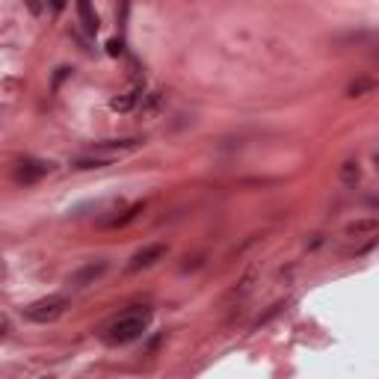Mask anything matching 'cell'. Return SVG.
Masks as SVG:
<instances>
[{"mask_svg": "<svg viewBox=\"0 0 379 379\" xmlns=\"http://www.w3.org/2000/svg\"><path fill=\"white\" fill-rule=\"evenodd\" d=\"M139 214H142V205H130V207H128V211L122 214V216H113V220H104L101 225H104V229H125V225H128V222H134Z\"/></svg>", "mask_w": 379, "mask_h": 379, "instance_id": "30bf717a", "label": "cell"}, {"mask_svg": "<svg viewBox=\"0 0 379 379\" xmlns=\"http://www.w3.org/2000/svg\"><path fill=\"white\" fill-rule=\"evenodd\" d=\"M148 323H151V308H146V306L128 308V311H122L116 320H110V326L104 329V341L113 347L130 344V341H137L142 332L148 329Z\"/></svg>", "mask_w": 379, "mask_h": 379, "instance_id": "6da1fadb", "label": "cell"}, {"mask_svg": "<svg viewBox=\"0 0 379 379\" xmlns=\"http://www.w3.org/2000/svg\"><path fill=\"white\" fill-rule=\"evenodd\" d=\"M137 98H139V92H128V95H122V98H113V101H110V107H113V110H119V113H125V110L134 107Z\"/></svg>", "mask_w": 379, "mask_h": 379, "instance_id": "7c38bea8", "label": "cell"}, {"mask_svg": "<svg viewBox=\"0 0 379 379\" xmlns=\"http://www.w3.org/2000/svg\"><path fill=\"white\" fill-rule=\"evenodd\" d=\"M376 169H379V154H376Z\"/></svg>", "mask_w": 379, "mask_h": 379, "instance_id": "2e32d148", "label": "cell"}, {"mask_svg": "<svg viewBox=\"0 0 379 379\" xmlns=\"http://www.w3.org/2000/svg\"><path fill=\"white\" fill-rule=\"evenodd\" d=\"M54 172V163H47V160H36V157H24L18 160L15 169H12V178L18 184L30 187V184H39L42 178H47Z\"/></svg>", "mask_w": 379, "mask_h": 379, "instance_id": "3957f363", "label": "cell"}, {"mask_svg": "<svg viewBox=\"0 0 379 379\" xmlns=\"http://www.w3.org/2000/svg\"><path fill=\"white\" fill-rule=\"evenodd\" d=\"M78 12H80V24H83V30L87 33H98V15H95V6H92V0H78Z\"/></svg>", "mask_w": 379, "mask_h": 379, "instance_id": "ba28073f", "label": "cell"}, {"mask_svg": "<svg viewBox=\"0 0 379 379\" xmlns=\"http://www.w3.org/2000/svg\"><path fill=\"white\" fill-rule=\"evenodd\" d=\"M282 308H284V302H276V306H270L267 314H261V317H258V326H264V323H267V320H273V317H276Z\"/></svg>", "mask_w": 379, "mask_h": 379, "instance_id": "4fadbf2b", "label": "cell"}, {"mask_svg": "<svg viewBox=\"0 0 379 379\" xmlns=\"http://www.w3.org/2000/svg\"><path fill=\"white\" fill-rule=\"evenodd\" d=\"M24 3H27V6H30V9H33V12H42L45 0H24Z\"/></svg>", "mask_w": 379, "mask_h": 379, "instance_id": "5bb4252c", "label": "cell"}, {"mask_svg": "<svg viewBox=\"0 0 379 379\" xmlns=\"http://www.w3.org/2000/svg\"><path fill=\"white\" fill-rule=\"evenodd\" d=\"M166 246L163 243H148V246H142V249L130 258V264H128V270L130 273H139V270H148V267H154L157 261H163L166 258Z\"/></svg>", "mask_w": 379, "mask_h": 379, "instance_id": "277c9868", "label": "cell"}, {"mask_svg": "<svg viewBox=\"0 0 379 379\" xmlns=\"http://www.w3.org/2000/svg\"><path fill=\"white\" fill-rule=\"evenodd\" d=\"M107 47H110V54H113V56L122 54V42H116V39H110V45H107Z\"/></svg>", "mask_w": 379, "mask_h": 379, "instance_id": "9a60e30c", "label": "cell"}, {"mask_svg": "<svg viewBox=\"0 0 379 379\" xmlns=\"http://www.w3.org/2000/svg\"><path fill=\"white\" fill-rule=\"evenodd\" d=\"M379 89V80L376 78H367V74H362V78H356L353 83L347 87V98H365V95H371Z\"/></svg>", "mask_w": 379, "mask_h": 379, "instance_id": "52a82bcc", "label": "cell"}, {"mask_svg": "<svg viewBox=\"0 0 379 379\" xmlns=\"http://www.w3.org/2000/svg\"><path fill=\"white\" fill-rule=\"evenodd\" d=\"M107 270H110L107 261H89V264H83L80 270L71 273L69 284H71V288H89V284H95L98 279H104V273H107Z\"/></svg>", "mask_w": 379, "mask_h": 379, "instance_id": "5b68a950", "label": "cell"}, {"mask_svg": "<svg viewBox=\"0 0 379 379\" xmlns=\"http://www.w3.org/2000/svg\"><path fill=\"white\" fill-rule=\"evenodd\" d=\"M376 60H379V54H376Z\"/></svg>", "mask_w": 379, "mask_h": 379, "instance_id": "e0dca14e", "label": "cell"}, {"mask_svg": "<svg viewBox=\"0 0 379 379\" xmlns=\"http://www.w3.org/2000/svg\"><path fill=\"white\" fill-rule=\"evenodd\" d=\"M65 308H69V299L56 293V297H45V299L30 302V306L24 308V320L47 326V323H54V320H60L65 314Z\"/></svg>", "mask_w": 379, "mask_h": 379, "instance_id": "7a4b0ae2", "label": "cell"}, {"mask_svg": "<svg viewBox=\"0 0 379 379\" xmlns=\"http://www.w3.org/2000/svg\"><path fill=\"white\" fill-rule=\"evenodd\" d=\"M116 157L110 154H98V151H92V154H80L74 157V169H101V166H110Z\"/></svg>", "mask_w": 379, "mask_h": 379, "instance_id": "9c48e42d", "label": "cell"}, {"mask_svg": "<svg viewBox=\"0 0 379 379\" xmlns=\"http://www.w3.org/2000/svg\"><path fill=\"white\" fill-rule=\"evenodd\" d=\"M344 231H347V237H374V234H379V220H374V216L353 220Z\"/></svg>", "mask_w": 379, "mask_h": 379, "instance_id": "8992f818", "label": "cell"}, {"mask_svg": "<svg viewBox=\"0 0 379 379\" xmlns=\"http://www.w3.org/2000/svg\"><path fill=\"white\" fill-rule=\"evenodd\" d=\"M358 178H362V166H358V160H344V166H341V184L356 187Z\"/></svg>", "mask_w": 379, "mask_h": 379, "instance_id": "8fae6325", "label": "cell"}]
</instances>
